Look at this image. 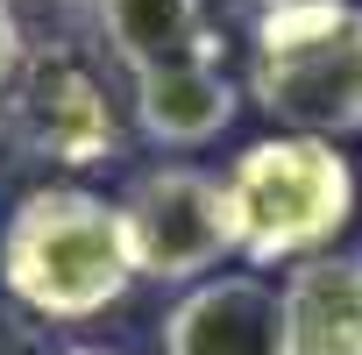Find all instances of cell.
<instances>
[{
  "label": "cell",
  "instance_id": "cell-1",
  "mask_svg": "<svg viewBox=\"0 0 362 355\" xmlns=\"http://www.w3.org/2000/svg\"><path fill=\"white\" fill-rule=\"evenodd\" d=\"M0 284L29 320H100L128 298L135 256L121 235V206L86 185H36L0 228Z\"/></svg>",
  "mask_w": 362,
  "mask_h": 355
},
{
  "label": "cell",
  "instance_id": "cell-2",
  "mask_svg": "<svg viewBox=\"0 0 362 355\" xmlns=\"http://www.w3.org/2000/svg\"><path fill=\"white\" fill-rule=\"evenodd\" d=\"M228 235L249 270H291L305 256H327L341 228L355 221V170L334 142L313 135H263L228 170Z\"/></svg>",
  "mask_w": 362,
  "mask_h": 355
},
{
  "label": "cell",
  "instance_id": "cell-3",
  "mask_svg": "<svg viewBox=\"0 0 362 355\" xmlns=\"http://www.w3.org/2000/svg\"><path fill=\"white\" fill-rule=\"evenodd\" d=\"M249 100L284 135H362V0L263 8L249 36Z\"/></svg>",
  "mask_w": 362,
  "mask_h": 355
},
{
  "label": "cell",
  "instance_id": "cell-4",
  "mask_svg": "<svg viewBox=\"0 0 362 355\" xmlns=\"http://www.w3.org/2000/svg\"><path fill=\"white\" fill-rule=\"evenodd\" d=\"M0 135L22 163L93 170L121 156V121L86 43H29L15 86L0 93Z\"/></svg>",
  "mask_w": 362,
  "mask_h": 355
},
{
  "label": "cell",
  "instance_id": "cell-5",
  "mask_svg": "<svg viewBox=\"0 0 362 355\" xmlns=\"http://www.w3.org/2000/svg\"><path fill=\"white\" fill-rule=\"evenodd\" d=\"M114 206H121V235H128L135 277H156V284H199V277H214V270L235 256V235H228V192H221V178L199 170V163H156V170H135L128 192H121Z\"/></svg>",
  "mask_w": 362,
  "mask_h": 355
},
{
  "label": "cell",
  "instance_id": "cell-6",
  "mask_svg": "<svg viewBox=\"0 0 362 355\" xmlns=\"http://www.w3.org/2000/svg\"><path fill=\"white\" fill-rule=\"evenodd\" d=\"M156 355H284L277 284L263 270H214L185 284L156 327Z\"/></svg>",
  "mask_w": 362,
  "mask_h": 355
},
{
  "label": "cell",
  "instance_id": "cell-7",
  "mask_svg": "<svg viewBox=\"0 0 362 355\" xmlns=\"http://www.w3.org/2000/svg\"><path fill=\"white\" fill-rule=\"evenodd\" d=\"M284 355H362V249H327L277 284Z\"/></svg>",
  "mask_w": 362,
  "mask_h": 355
},
{
  "label": "cell",
  "instance_id": "cell-8",
  "mask_svg": "<svg viewBox=\"0 0 362 355\" xmlns=\"http://www.w3.org/2000/svg\"><path fill=\"white\" fill-rule=\"evenodd\" d=\"M128 107H135V128L156 149H206V142H221L235 128L242 93H235L221 57H199V64H170V71L128 78Z\"/></svg>",
  "mask_w": 362,
  "mask_h": 355
},
{
  "label": "cell",
  "instance_id": "cell-9",
  "mask_svg": "<svg viewBox=\"0 0 362 355\" xmlns=\"http://www.w3.org/2000/svg\"><path fill=\"white\" fill-rule=\"evenodd\" d=\"M93 29H100V50L128 78L199 64V57L228 50L214 15H206V0H93Z\"/></svg>",
  "mask_w": 362,
  "mask_h": 355
},
{
  "label": "cell",
  "instance_id": "cell-10",
  "mask_svg": "<svg viewBox=\"0 0 362 355\" xmlns=\"http://www.w3.org/2000/svg\"><path fill=\"white\" fill-rule=\"evenodd\" d=\"M0 355H57V348L43 341V327L22 305H0Z\"/></svg>",
  "mask_w": 362,
  "mask_h": 355
},
{
  "label": "cell",
  "instance_id": "cell-11",
  "mask_svg": "<svg viewBox=\"0 0 362 355\" xmlns=\"http://www.w3.org/2000/svg\"><path fill=\"white\" fill-rule=\"evenodd\" d=\"M22 57H29V36H22V15H15V0H0V93L15 86Z\"/></svg>",
  "mask_w": 362,
  "mask_h": 355
},
{
  "label": "cell",
  "instance_id": "cell-12",
  "mask_svg": "<svg viewBox=\"0 0 362 355\" xmlns=\"http://www.w3.org/2000/svg\"><path fill=\"white\" fill-rule=\"evenodd\" d=\"M57 355H107V348H57Z\"/></svg>",
  "mask_w": 362,
  "mask_h": 355
},
{
  "label": "cell",
  "instance_id": "cell-13",
  "mask_svg": "<svg viewBox=\"0 0 362 355\" xmlns=\"http://www.w3.org/2000/svg\"><path fill=\"white\" fill-rule=\"evenodd\" d=\"M256 8H284V0H256Z\"/></svg>",
  "mask_w": 362,
  "mask_h": 355
}]
</instances>
